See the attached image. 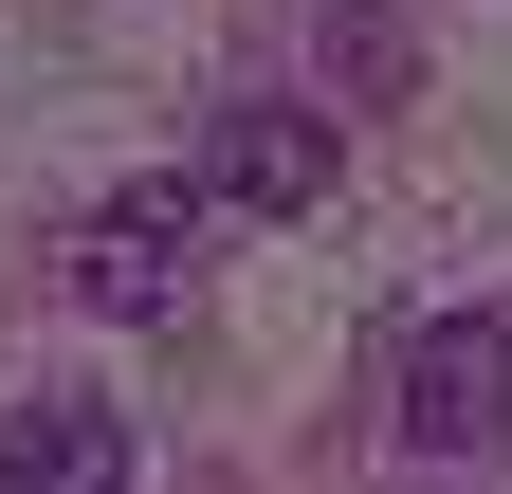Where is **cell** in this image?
I'll return each instance as SVG.
<instances>
[{
    "label": "cell",
    "instance_id": "6da1fadb",
    "mask_svg": "<svg viewBox=\"0 0 512 494\" xmlns=\"http://www.w3.org/2000/svg\"><path fill=\"white\" fill-rule=\"evenodd\" d=\"M202 238H220V183H110V202L74 220V312L165 330L183 293H202Z\"/></svg>",
    "mask_w": 512,
    "mask_h": 494
},
{
    "label": "cell",
    "instance_id": "7a4b0ae2",
    "mask_svg": "<svg viewBox=\"0 0 512 494\" xmlns=\"http://www.w3.org/2000/svg\"><path fill=\"white\" fill-rule=\"evenodd\" d=\"M384 440L403 458H494L512 440V312H421L403 330V366H384Z\"/></svg>",
    "mask_w": 512,
    "mask_h": 494
},
{
    "label": "cell",
    "instance_id": "3957f363",
    "mask_svg": "<svg viewBox=\"0 0 512 494\" xmlns=\"http://www.w3.org/2000/svg\"><path fill=\"white\" fill-rule=\"evenodd\" d=\"M330 110H311V92H238L220 110V147H202V183H220V202L238 220H311V202H330Z\"/></svg>",
    "mask_w": 512,
    "mask_h": 494
},
{
    "label": "cell",
    "instance_id": "277c9868",
    "mask_svg": "<svg viewBox=\"0 0 512 494\" xmlns=\"http://www.w3.org/2000/svg\"><path fill=\"white\" fill-rule=\"evenodd\" d=\"M0 494H128V421H110L92 385L0 403Z\"/></svg>",
    "mask_w": 512,
    "mask_h": 494
},
{
    "label": "cell",
    "instance_id": "5b68a950",
    "mask_svg": "<svg viewBox=\"0 0 512 494\" xmlns=\"http://www.w3.org/2000/svg\"><path fill=\"white\" fill-rule=\"evenodd\" d=\"M330 74H348V110H403V19L384 0H330Z\"/></svg>",
    "mask_w": 512,
    "mask_h": 494
}]
</instances>
